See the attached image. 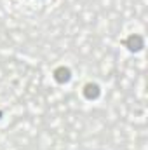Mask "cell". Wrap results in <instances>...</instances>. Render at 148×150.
I'll use <instances>...</instances> for the list:
<instances>
[{"mask_svg": "<svg viewBox=\"0 0 148 150\" xmlns=\"http://www.w3.org/2000/svg\"><path fill=\"white\" fill-rule=\"evenodd\" d=\"M52 77H54V80H56L58 84H66V82H70V79H72V70H70L68 67L61 65V67L54 68Z\"/></svg>", "mask_w": 148, "mask_h": 150, "instance_id": "2", "label": "cell"}, {"mask_svg": "<svg viewBox=\"0 0 148 150\" xmlns=\"http://www.w3.org/2000/svg\"><path fill=\"white\" fill-rule=\"evenodd\" d=\"M82 94H84L85 100H98L99 94H101V87L96 82H87L82 87Z\"/></svg>", "mask_w": 148, "mask_h": 150, "instance_id": "3", "label": "cell"}, {"mask_svg": "<svg viewBox=\"0 0 148 150\" xmlns=\"http://www.w3.org/2000/svg\"><path fill=\"white\" fill-rule=\"evenodd\" d=\"M124 45L131 51V52H138V51H141L143 47H145V40L141 35H138V33H131L129 37L124 40Z\"/></svg>", "mask_w": 148, "mask_h": 150, "instance_id": "1", "label": "cell"}]
</instances>
